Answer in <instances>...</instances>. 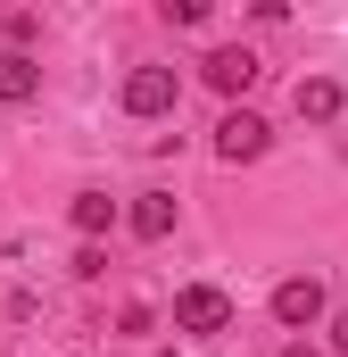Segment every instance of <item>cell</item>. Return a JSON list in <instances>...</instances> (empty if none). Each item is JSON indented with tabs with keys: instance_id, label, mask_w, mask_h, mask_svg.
<instances>
[{
	"instance_id": "52a82bcc",
	"label": "cell",
	"mask_w": 348,
	"mask_h": 357,
	"mask_svg": "<svg viewBox=\"0 0 348 357\" xmlns=\"http://www.w3.org/2000/svg\"><path fill=\"white\" fill-rule=\"evenodd\" d=\"M174 225H182V199H174V191H141V199H133V233H141V241H166Z\"/></svg>"
},
{
	"instance_id": "9a60e30c",
	"label": "cell",
	"mask_w": 348,
	"mask_h": 357,
	"mask_svg": "<svg viewBox=\"0 0 348 357\" xmlns=\"http://www.w3.org/2000/svg\"><path fill=\"white\" fill-rule=\"evenodd\" d=\"M282 357H324V349H315V341H282Z\"/></svg>"
},
{
	"instance_id": "7c38bea8",
	"label": "cell",
	"mask_w": 348,
	"mask_h": 357,
	"mask_svg": "<svg viewBox=\"0 0 348 357\" xmlns=\"http://www.w3.org/2000/svg\"><path fill=\"white\" fill-rule=\"evenodd\" d=\"M67 274H75V282H100V274H108V250H100V241H84V250H75V266H67Z\"/></svg>"
},
{
	"instance_id": "8992f818",
	"label": "cell",
	"mask_w": 348,
	"mask_h": 357,
	"mask_svg": "<svg viewBox=\"0 0 348 357\" xmlns=\"http://www.w3.org/2000/svg\"><path fill=\"white\" fill-rule=\"evenodd\" d=\"M290 108H299L307 125H332V116L348 108V91L332 84V75H299V91H290Z\"/></svg>"
},
{
	"instance_id": "7a4b0ae2",
	"label": "cell",
	"mask_w": 348,
	"mask_h": 357,
	"mask_svg": "<svg viewBox=\"0 0 348 357\" xmlns=\"http://www.w3.org/2000/svg\"><path fill=\"white\" fill-rule=\"evenodd\" d=\"M274 324H282V333L324 324V282H315V274H282V282H274Z\"/></svg>"
},
{
	"instance_id": "5bb4252c",
	"label": "cell",
	"mask_w": 348,
	"mask_h": 357,
	"mask_svg": "<svg viewBox=\"0 0 348 357\" xmlns=\"http://www.w3.org/2000/svg\"><path fill=\"white\" fill-rule=\"evenodd\" d=\"M332 349L348 357V307H340V316H332Z\"/></svg>"
},
{
	"instance_id": "9c48e42d",
	"label": "cell",
	"mask_w": 348,
	"mask_h": 357,
	"mask_svg": "<svg viewBox=\"0 0 348 357\" xmlns=\"http://www.w3.org/2000/svg\"><path fill=\"white\" fill-rule=\"evenodd\" d=\"M67 225H75L84 241H100V233L116 225V199H108V191H75V199H67Z\"/></svg>"
},
{
	"instance_id": "3957f363",
	"label": "cell",
	"mask_w": 348,
	"mask_h": 357,
	"mask_svg": "<svg viewBox=\"0 0 348 357\" xmlns=\"http://www.w3.org/2000/svg\"><path fill=\"white\" fill-rule=\"evenodd\" d=\"M174 100H182L174 67H133L125 75V116H174Z\"/></svg>"
},
{
	"instance_id": "30bf717a",
	"label": "cell",
	"mask_w": 348,
	"mask_h": 357,
	"mask_svg": "<svg viewBox=\"0 0 348 357\" xmlns=\"http://www.w3.org/2000/svg\"><path fill=\"white\" fill-rule=\"evenodd\" d=\"M0 33H8V50H25V42L42 33V17H33V8H0Z\"/></svg>"
},
{
	"instance_id": "6da1fadb",
	"label": "cell",
	"mask_w": 348,
	"mask_h": 357,
	"mask_svg": "<svg viewBox=\"0 0 348 357\" xmlns=\"http://www.w3.org/2000/svg\"><path fill=\"white\" fill-rule=\"evenodd\" d=\"M265 150H274V125H265L258 108H224L216 116V158L224 167H258Z\"/></svg>"
},
{
	"instance_id": "4fadbf2b",
	"label": "cell",
	"mask_w": 348,
	"mask_h": 357,
	"mask_svg": "<svg viewBox=\"0 0 348 357\" xmlns=\"http://www.w3.org/2000/svg\"><path fill=\"white\" fill-rule=\"evenodd\" d=\"M166 25H207V0H158Z\"/></svg>"
},
{
	"instance_id": "5b68a950",
	"label": "cell",
	"mask_w": 348,
	"mask_h": 357,
	"mask_svg": "<svg viewBox=\"0 0 348 357\" xmlns=\"http://www.w3.org/2000/svg\"><path fill=\"white\" fill-rule=\"evenodd\" d=\"M199 75H207V91H224V100H232V91H249V84H258L265 67H258V50L224 42V50H207V59H199Z\"/></svg>"
},
{
	"instance_id": "277c9868",
	"label": "cell",
	"mask_w": 348,
	"mask_h": 357,
	"mask_svg": "<svg viewBox=\"0 0 348 357\" xmlns=\"http://www.w3.org/2000/svg\"><path fill=\"white\" fill-rule=\"evenodd\" d=\"M174 324L182 333H232V299L216 282H191V291H174Z\"/></svg>"
},
{
	"instance_id": "8fae6325",
	"label": "cell",
	"mask_w": 348,
	"mask_h": 357,
	"mask_svg": "<svg viewBox=\"0 0 348 357\" xmlns=\"http://www.w3.org/2000/svg\"><path fill=\"white\" fill-rule=\"evenodd\" d=\"M150 324H158V307H150V299H125V307H116V333H125V341H141Z\"/></svg>"
},
{
	"instance_id": "ba28073f",
	"label": "cell",
	"mask_w": 348,
	"mask_h": 357,
	"mask_svg": "<svg viewBox=\"0 0 348 357\" xmlns=\"http://www.w3.org/2000/svg\"><path fill=\"white\" fill-rule=\"evenodd\" d=\"M42 91V67L25 59V50H0V108H17V100H33Z\"/></svg>"
}]
</instances>
